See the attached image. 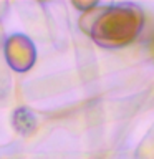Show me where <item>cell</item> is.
Instances as JSON below:
<instances>
[{"mask_svg":"<svg viewBox=\"0 0 154 159\" xmlns=\"http://www.w3.org/2000/svg\"><path fill=\"white\" fill-rule=\"evenodd\" d=\"M143 12L133 3H119L108 7L94 20L91 37L98 45L119 48L131 43L143 28Z\"/></svg>","mask_w":154,"mask_h":159,"instance_id":"obj_1","label":"cell"}]
</instances>
